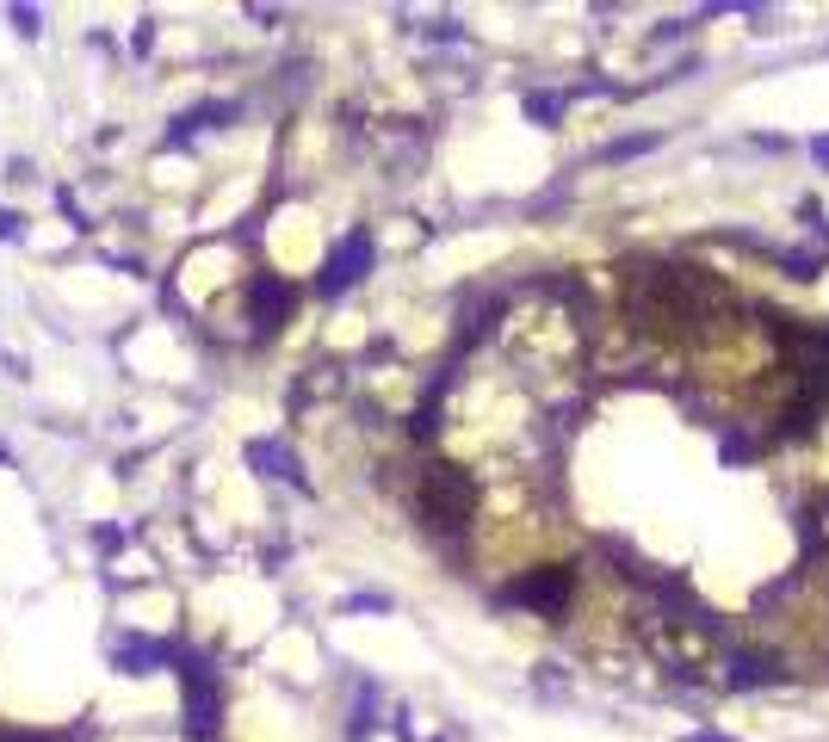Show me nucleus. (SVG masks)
<instances>
[{
	"label": "nucleus",
	"instance_id": "423d86ee",
	"mask_svg": "<svg viewBox=\"0 0 829 742\" xmlns=\"http://www.w3.org/2000/svg\"><path fill=\"white\" fill-rule=\"evenodd\" d=\"M650 143H656V136H625V143H613V155H644Z\"/></svg>",
	"mask_w": 829,
	"mask_h": 742
},
{
	"label": "nucleus",
	"instance_id": "f03ea898",
	"mask_svg": "<svg viewBox=\"0 0 829 742\" xmlns=\"http://www.w3.org/2000/svg\"><path fill=\"white\" fill-rule=\"evenodd\" d=\"M570 582H576V575L563 570V563H551V570H539V575H526V582H514V588H508V600H514V607H545V612H558L563 600H570Z\"/></svg>",
	"mask_w": 829,
	"mask_h": 742
},
{
	"label": "nucleus",
	"instance_id": "7ed1b4c3",
	"mask_svg": "<svg viewBox=\"0 0 829 742\" xmlns=\"http://www.w3.org/2000/svg\"><path fill=\"white\" fill-rule=\"evenodd\" d=\"M371 260V242L366 235H353L348 247H341V254H334V260H328V279H322V291H341V285H353V279H359V267H366Z\"/></svg>",
	"mask_w": 829,
	"mask_h": 742
},
{
	"label": "nucleus",
	"instance_id": "f257e3e1",
	"mask_svg": "<svg viewBox=\"0 0 829 742\" xmlns=\"http://www.w3.org/2000/svg\"><path fill=\"white\" fill-rule=\"evenodd\" d=\"M422 520L434 533H459L471 520V476L452 471V464H434L422 476Z\"/></svg>",
	"mask_w": 829,
	"mask_h": 742
},
{
	"label": "nucleus",
	"instance_id": "39448f33",
	"mask_svg": "<svg viewBox=\"0 0 829 742\" xmlns=\"http://www.w3.org/2000/svg\"><path fill=\"white\" fill-rule=\"evenodd\" d=\"M526 112H533V118H558L563 112V94H533V99H526Z\"/></svg>",
	"mask_w": 829,
	"mask_h": 742
},
{
	"label": "nucleus",
	"instance_id": "20e7f679",
	"mask_svg": "<svg viewBox=\"0 0 829 742\" xmlns=\"http://www.w3.org/2000/svg\"><path fill=\"white\" fill-rule=\"evenodd\" d=\"M731 681H736V686L773 681V662H755V656H731Z\"/></svg>",
	"mask_w": 829,
	"mask_h": 742
}]
</instances>
